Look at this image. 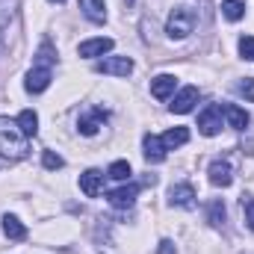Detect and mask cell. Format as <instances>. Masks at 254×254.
<instances>
[{
	"instance_id": "obj_1",
	"label": "cell",
	"mask_w": 254,
	"mask_h": 254,
	"mask_svg": "<svg viewBox=\"0 0 254 254\" xmlns=\"http://www.w3.org/2000/svg\"><path fill=\"white\" fill-rule=\"evenodd\" d=\"M0 154L6 160H24L30 154V142H27V133L21 130L18 119H6L0 116Z\"/></svg>"
},
{
	"instance_id": "obj_2",
	"label": "cell",
	"mask_w": 254,
	"mask_h": 254,
	"mask_svg": "<svg viewBox=\"0 0 254 254\" xmlns=\"http://www.w3.org/2000/svg\"><path fill=\"white\" fill-rule=\"evenodd\" d=\"M192 30H195V12H192L190 6H178V9H172V15H169V21H166V33H169V39H187Z\"/></svg>"
},
{
	"instance_id": "obj_3",
	"label": "cell",
	"mask_w": 254,
	"mask_h": 254,
	"mask_svg": "<svg viewBox=\"0 0 254 254\" xmlns=\"http://www.w3.org/2000/svg\"><path fill=\"white\" fill-rule=\"evenodd\" d=\"M51 80H54V68H48V65H36V68H30L24 89H27L30 95H42V92L51 86Z\"/></svg>"
},
{
	"instance_id": "obj_4",
	"label": "cell",
	"mask_w": 254,
	"mask_h": 254,
	"mask_svg": "<svg viewBox=\"0 0 254 254\" xmlns=\"http://www.w3.org/2000/svg\"><path fill=\"white\" fill-rule=\"evenodd\" d=\"M98 74H113V77H127L133 71V60L130 57H107L101 63H95Z\"/></svg>"
},
{
	"instance_id": "obj_5",
	"label": "cell",
	"mask_w": 254,
	"mask_h": 254,
	"mask_svg": "<svg viewBox=\"0 0 254 254\" xmlns=\"http://www.w3.org/2000/svg\"><path fill=\"white\" fill-rule=\"evenodd\" d=\"M113 48H116V42H113L110 36H98V39L80 42L77 54H80V57H86V60H95V57H104V54H110Z\"/></svg>"
},
{
	"instance_id": "obj_6",
	"label": "cell",
	"mask_w": 254,
	"mask_h": 254,
	"mask_svg": "<svg viewBox=\"0 0 254 254\" xmlns=\"http://www.w3.org/2000/svg\"><path fill=\"white\" fill-rule=\"evenodd\" d=\"M198 130L204 136H216L222 130V107L219 104H210L201 116H198Z\"/></svg>"
},
{
	"instance_id": "obj_7",
	"label": "cell",
	"mask_w": 254,
	"mask_h": 254,
	"mask_svg": "<svg viewBox=\"0 0 254 254\" xmlns=\"http://www.w3.org/2000/svg\"><path fill=\"white\" fill-rule=\"evenodd\" d=\"M207 175H210V184L213 187H231L234 184V169H231V163L228 160H213L210 163V169H207Z\"/></svg>"
},
{
	"instance_id": "obj_8",
	"label": "cell",
	"mask_w": 254,
	"mask_h": 254,
	"mask_svg": "<svg viewBox=\"0 0 254 254\" xmlns=\"http://www.w3.org/2000/svg\"><path fill=\"white\" fill-rule=\"evenodd\" d=\"M136 195H139V187H136V184H127V187H119V190L110 192L107 201H110L113 207H119V210H127V207L136 204Z\"/></svg>"
},
{
	"instance_id": "obj_9",
	"label": "cell",
	"mask_w": 254,
	"mask_h": 254,
	"mask_svg": "<svg viewBox=\"0 0 254 254\" xmlns=\"http://www.w3.org/2000/svg\"><path fill=\"white\" fill-rule=\"evenodd\" d=\"M195 104H198V89H195V86H187V89H181V92L175 95V101H172V113L187 116V113H192Z\"/></svg>"
},
{
	"instance_id": "obj_10",
	"label": "cell",
	"mask_w": 254,
	"mask_h": 254,
	"mask_svg": "<svg viewBox=\"0 0 254 254\" xmlns=\"http://www.w3.org/2000/svg\"><path fill=\"white\" fill-rule=\"evenodd\" d=\"M169 204L190 210L192 204H195V190H192L190 184H175V187L169 190Z\"/></svg>"
},
{
	"instance_id": "obj_11",
	"label": "cell",
	"mask_w": 254,
	"mask_h": 254,
	"mask_svg": "<svg viewBox=\"0 0 254 254\" xmlns=\"http://www.w3.org/2000/svg\"><path fill=\"white\" fill-rule=\"evenodd\" d=\"M80 190L86 192L89 198H98L101 190H104V172H98V169L83 172V175H80Z\"/></svg>"
},
{
	"instance_id": "obj_12",
	"label": "cell",
	"mask_w": 254,
	"mask_h": 254,
	"mask_svg": "<svg viewBox=\"0 0 254 254\" xmlns=\"http://www.w3.org/2000/svg\"><path fill=\"white\" fill-rule=\"evenodd\" d=\"M175 89H178V80H175L172 74H160V77H154V80H151V95H154V98H160V101L172 98V95H175Z\"/></svg>"
},
{
	"instance_id": "obj_13",
	"label": "cell",
	"mask_w": 254,
	"mask_h": 254,
	"mask_svg": "<svg viewBox=\"0 0 254 254\" xmlns=\"http://www.w3.org/2000/svg\"><path fill=\"white\" fill-rule=\"evenodd\" d=\"M107 122V113L104 110H92L89 116H80V122H77V130L83 133V136H95L98 130H101V125Z\"/></svg>"
},
{
	"instance_id": "obj_14",
	"label": "cell",
	"mask_w": 254,
	"mask_h": 254,
	"mask_svg": "<svg viewBox=\"0 0 254 254\" xmlns=\"http://www.w3.org/2000/svg\"><path fill=\"white\" fill-rule=\"evenodd\" d=\"M145 160L148 163H163L166 160V145H163V139L160 136H154V133H145Z\"/></svg>"
},
{
	"instance_id": "obj_15",
	"label": "cell",
	"mask_w": 254,
	"mask_h": 254,
	"mask_svg": "<svg viewBox=\"0 0 254 254\" xmlns=\"http://www.w3.org/2000/svg\"><path fill=\"white\" fill-rule=\"evenodd\" d=\"M77 3H80L83 15H86L92 24H104V21H107V3H104V0H77Z\"/></svg>"
},
{
	"instance_id": "obj_16",
	"label": "cell",
	"mask_w": 254,
	"mask_h": 254,
	"mask_svg": "<svg viewBox=\"0 0 254 254\" xmlns=\"http://www.w3.org/2000/svg\"><path fill=\"white\" fill-rule=\"evenodd\" d=\"M222 116L228 119V125L234 127V130H246L249 127V113L243 107H237V104H225L222 107Z\"/></svg>"
},
{
	"instance_id": "obj_17",
	"label": "cell",
	"mask_w": 254,
	"mask_h": 254,
	"mask_svg": "<svg viewBox=\"0 0 254 254\" xmlns=\"http://www.w3.org/2000/svg\"><path fill=\"white\" fill-rule=\"evenodd\" d=\"M160 139H163L166 151H175V148H181V145L190 142V130H187V127H172V130H166Z\"/></svg>"
},
{
	"instance_id": "obj_18",
	"label": "cell",
	"mask_w": 254,
	"mask_h": 254,
	"mask_svg": "<svg viewBox=\"0 0 254 254\" xmlns=\"http://www.w3.org/2000/svg\"><path fill=\"white\" fill-rule=\"evenodd\" d=\"M3 234L9 237V240H27V228L18 222V216H3Z\"/></svg>"
},
{
	"instance_id": "obj_19",
	"label": "cell",
	"mask_w": 254,
	"mask_h": 254,
	"mask_svg": "<svg viewBox=\"0 0 254 254\" xmlns=\"http://www.w3.org/2000/svg\"><path fill=\"white\" fill-rule=\"evenodd\" d=\"M18 125H21V130H24V133H27V139H30V136H36V133H39V116H36L33 110H21Z\"/></svg>"
},
{
	"instance_id": "obj_20",
	"label": "cell",
	"mask_w": 254,
	"mask_h": 254,
	"mask_svg": "<svg viewBox=\"0 0 254 254\" xmlns=\"http://www.w3.org/2000/svg\"><path fill=\"white\" fill-rule=\"evenodd\" d=\"M225 216H228V210H225V204L216 198V201H210V207H207V222L213 225V228H219V225H225Z\"/></svg>"
},
{
	"instance_id": "obj_21",
	"label": "cell",
	"mask_w": 254,
	"mask_h": 254,
	"mask_svg": "<svg viewBox=\"0 0 254 254\" xmlns=\"http://www.w3.org/2000/svg\"><path fill=\"white\" fill-rule=\"evenodd\" d=\"M222 15H225L228 21H240V18L246 15V0H225V3H222Z\"/></svg>"
},
{
	"instance_id": "obj_22",
	"label": "cell",
	"mask_w": 254,
	"mask_h": 254,
	"mask_svg": "<svg viewBox=\"0 0 254 254\" xmlns=\"http://www.w3.org/2000/svg\"><path fill=\"white\" fill-rule=\"evenodd\" d=\"M130 175H133V169H130L127 160H116V163L107 169V178H113V181H130Z\"/></svg>"
},
{
	"instance_id": "obj_23",
	"label": "cell",
	"mask_w": 254,
	"mask_h": 254,
	"mask_svg": "<svg viewBox=\"0 0 254 254\" xmlns=\"http://www.w3.org/2000/svg\"><path fill=\"white\" fill-rule=\"evenodd\" d=\"M18 3L21 0H0V30L15 18V12H18Z\"/></svg>"
},
{
	"instance_id": "obj_24",
	"label": "cell",
	"mask_w": 254,
	"mask_h": 254,
	"mask_svg": "<svg viewBox=\"0 0 254 254\" xmlns=\"http://www.w3.org/2000/svg\"><path fill=\"white\" fill-rule=\"evenodd\" d=\"M243 216H246V225L249 231H254V195H243Z\"/></svg>"
},
{
	"instance_id": "obj_25",
	"label": "cell",
	"mask_w": 254,
	"mask_h": 254,
	"mask_svg": "<svg viewBox=\"0 0 254 254\" xmlns=\"http://www.w3.org/2000/svg\"><path fill=\"white\" fill-rule=\"evenodd\" d=\"M42 166L51 169V172H57V169H63L65 166V160L60 157V154H54V151H45V154H42Z\"/></svg>"
},
{
	"instance_id": "obj_26",
	"label": "cell",
	"mask_w": 254,
	"mask_h": 254,
	"mask_svg": "<svg viewBox=\"0 0 254 254\" xmlns=\"http://www.w3.org/2000/svg\"><path fill=\"white\" fill-rule=\"evenodd\" d=\"M240 54H243V60H254V36L240 39Z\"/></svg>"
},
{
	"instance_id": "obj_27",
	"label": "cell",
	"mask_w": 254,
	"mask_h": 254,
	"mask_svg": "<svg viewBox=\"0 0 254 254\" xmlns=\"http://www.w3.org/2000/svg\"><path fill=\"white\" fill-rule=\"evenodd\" d=\"M240 95H246L249 101H254V80L252 77H246V80L240 83Z\"/></svg>"
},
{
	"instance_id": "obj_28",
	"label": "cell",
	"mask_w": 254,
	"mask_h": 254,
	"mask_svg": "<svg viewBox=\"0 0 254 254\" xmlns=\"http://www.w3.org/2000/svg\"><path fill=\"white\" fill-rule=\"evenodd\" d=\"M157 254H175V243H172V240H163L160 249H157Z\"/></svg>"
},
{
	"instance_id": "obj_29",
	"label": "cell",
	"mask_w": 254,
	"mask_h": 254,
	"mask_svg": "<svg viewBox=\"0 0 254 254\" xmlns=\"http://www.w3.org/2000/svg\"><path fill=\"white\" fill-rule=\"evenodd\" d=\"M125 3H127V6H133V0H125Z\"/></svg>"
},
{
	"instance_id": "obj_30",
	"label": "cell",
	"mask_w": 254,
	"mask_h": 254,
	"mask_svg": "<svg viewBox=\"0 0 254 254\" xmlns=\"http://www.w3.org/2000/svg\"><path fill=\"white\" fill-rule=\"evenodd\" d=\"M51 3H65V0H51Z\"/></svg>"
}]
</instances>
